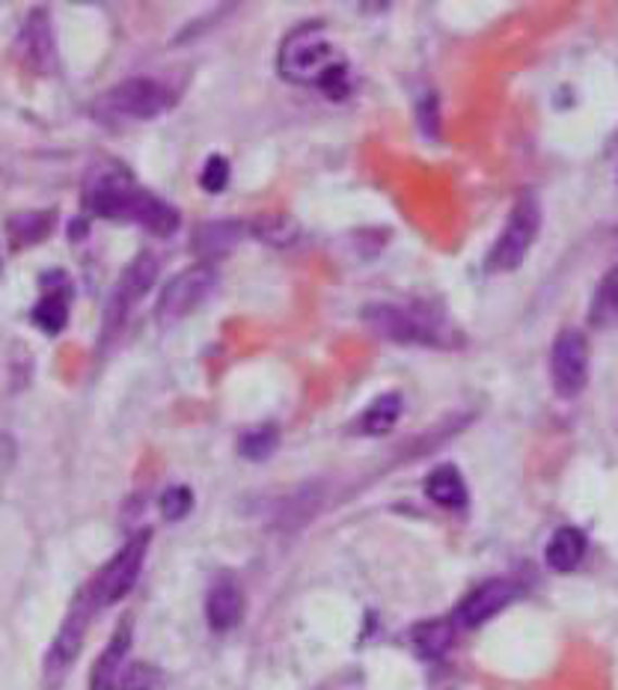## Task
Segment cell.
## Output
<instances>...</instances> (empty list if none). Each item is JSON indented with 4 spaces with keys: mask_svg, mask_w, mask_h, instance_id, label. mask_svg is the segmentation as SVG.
<instances>
[{
    "mask_svg": "<svg viewBox=\"0 0 618 690\" xmlns=\"http://www.w3.org/2000/svg\"><path fill=\"white\" fill-rule=\"evenodd\" d=\"M585 548H589V542H585L583 530H577V527H559V530L553 532L547 551H544V560H547V566H551L553 572H573V568L583 563Z\"/></svg>",
    "mask_w": 618,
    "mask_h": 690,
    "instance_id": "5bb4252c",
    "label": "cell"
},
{
    "mask_svg": "<svg viewBox=\"0 0 618 690\" xmlns=\"http://www.w3.org/2000/svg\"><path fill=\"white\" fill-rule=\"evenodd\" d=\"M119 690H164V676L152 664H135L125 669Z\"/></svg>",
    "mask_w": 618,
    "mask_h": 690,
    "instance_id": "7402d4cb",
    "label": "cell"
},
{
    "mask_svg": "<svg viewBox=\"0 0 618 690\" xmlns=\"http://www.w3.org/2000/svg\"><path fill=\"white\" fill-rule=\"evenodd\" d=\"M402 417V397L399 393H383L371 402L361 417V431L366 435H387Z\"/></svg>",
    "mask_w": 618,
    "mask_h": 690,
    "instance_id": "e0dca14e",
    "label": "cell"
},
{
    "mask_svg": "<svg viewBox=\"0 0 618 690\" xmlns=\"http://www.w3.org/2000/svg\"><path fill=\"white\" fill-rule=\"evenodd\" d=\"M34 322L36 328H42L46 334H60V330L66 328L68 322V284L54 289L51 286V292L42 294L39 298V304L34 306Z\"/></svg>",
    "mask_w": 618,
    "mask_h": 690,
    "instance_id": "2e32d148",
    "label": "cell"
},
{
    "mask_svg": "<svg viewBox=\"0 0 618 690\" xmlns=\"http://www.w3.org/2000/svg\"><path fill=\"white\" fill-rule=\"evenodd\" d=\"M277 441H280V435H277L274 426H258V429H250L248 435H241L238 453L250 459V462H262V459H268L277 450Z\"/></svg>",
    "mask_w": 618,
    "mask_h": 690,
    "instance_id": "ffe728a7",
    "label": "cell"
},
{
    "mask_svg": "<svg viewBox=\"0 0 618 690\" xmlns=\"http://www.w3.org/2000/svg\"><path fill=\"white\" fill-rule=\"evenodd\" d=\"M551 378L559 397H580L589 378V342L580 330L568 328L553 340Z\"/></svg>",
    "mask_w": 618,
    "mask_h": 690,
    "instance_id": "52a82bcc",
    "label": "cell"
},
{
    "mask_svg": "<svg viewBox=\"0 0 618 690\" xmlns=\"http://www.w3.org/2000/svg\"><path fill=\"white\" fill-rule=\"evenodd\" d=\"M96 611V604L90 599V589H84L78 595V601L72 604V611L60 625L54 643L48 649L46 657V679L60 681L66 676V669L72 667V661L78 657L80 645H84V633H87V625H90V616Z\"/></svg>",
    "mask_w": 618,
    "mask_h": 690,
    "instance_id": "ba28073f",
    "label": "cell"
},
{
    "mask_svg": "<svg viewBox=\"0 0 618 690\" xmlns=\"http://www.w3.org/2000/svg\"><path fill=\"white\" fill-rule=\"evenodd\" d=\"M214 284H217V272H214L209 262H200V265H191L179 272L167 286L164 292L157 298L155 306V318L161 325H173L179 322L188 313H193L197 306L203 304L205 294L212 292Z\"/></svg>",
    "mask_w": 618,
    "mask_h": 690,
    "instance_id": "8992f818",
    "label": "cell"
},
{
    "mask_svg": "<svg viewBox=\"0 0 618 690\" xmlns=\"http://www.w3.org/2000/svg\"><path fill=\"white\" fill-rule=\"evenodd\" d=\"M102 108L116 120H155L173 108V92L155 78H128L102 99Z\"/></svg>",
    "mask_w": 618,
    "mask_h": 690,
    "instance_id": "5b68a950",
    "label": "cell"
},
{
    "mask_svg": "<svg viewBox=\"0 0 618 690\" xmlns=\"http://www.w3.org/2000/svg\"><path fill=\"white\" fill-rule=\"evenodd\" d=\"M157 277V262L149 253H140L128 268H125L123 280L116 284L111 294V306H108V328L123 325L128 313L140 304V298L152 289Z\"/></svg>",
    "mask_w": 618,
    "mask_h": 690,
    "instance_id": "9c48e42d",
    "label": "cell"
},
{
    "mask_svg": "<svg viewBox=\"0 0 618 690\" xmlns=\"http://www.w3.org/2000/svg\"><path fill=\"white\" fill-rule=\"evenodd\" d=\"M191 510H193L191 488L173 486V488H167L164 494H161V512H164V518L181 520Z\"/></svg>",
    "mask_w": 618,
    "mask_h": 690,
    "instance_id": "603a6c76",
    "label": "cell"
},
{
    "mask_svg": "<svg viewBox=\"0 0 618 690\" xmlns=\"http://www.w3.org/2000/svg\"><path fill=\"white\" fill-rule=\"evenodd\" d=\"M149 551V530L137 532L128 542L123 544V551L113 556L111 563L99 572V577L92 580L90 599L96 607H108V604H116L119 599H125L131 587L140 577V568H143V560H147Z\"/></svg>",
    "mask_w": 618,
    "mask_h": 690,
    "instance_id": "277c9868",
    "label": "cell"
},
{
    "mask_svg": "<svg viewBox=\"0 0 618 690\" xmlns=\"http://www.w3.org/2000/svg\"><path fill=\"white\" fill-rule=\"evenodd\" d=\"M366 318L369 325L383 337H390L395 342H419V346H428V342H440V330L434 322L428 318H419L407 310H399V306H371L366 310Z\"/></svg>",
    "mask_w": 618,
    "mask_h": 690,
    "instance_id": "30bf717a",
    "label": "cell"
},
{
    "mask_svg": "<svg viewBox=\"0 0 618 690\" xmlns=\"http://www.w3.org/2000/svg\"><path fill=\"white\" fill-rule=\"evenodd\" d=\"M539 229L541 205L532 193H527V197L517 200V205L512 209V215H508L506 221V229L496 238L494 250H491V256H488V272H515L517 265L527 260V253L529 248H532L535 236H539Z\"/></svg>",
    "mask_w": 618,
    "mask_h": 690,
    "instance_id": "3957f363",
    "label": "cell"
},
{
    "mask_svg": "<svg viewBox=\"0 0 618 690\" xmlns=\"http://www.w3.org/2000/svg\"><path fill=\"white\" fill-rule=\"evenodd\" d=\"M426 491L428 498L434 500L438 506H443V510L467 506V482H464V476L458 474L455 464H443V467H438L434 474L428 476Z\"/></svg>",
    "mask_w": 618,
    "mask_h": 690,
    "instance_id": "9a60e30c",
    "label": "cell"
},
{
    "mask_svg": "<svg viewBox=\"0 0 618 690\" xmlns=\"http://www.w3.org/2000/svg\"><path fill=\"white\" fill-rule=\"evenodd\" d=\"M277 68L286 80L315 84L330 99H342L349 92V68L330 46L321 24H301L282 39Z\"/></svg>",
    "mask_w": 618,
    "mask_h": 690,
    "instance_id": "7a4b0ae2",
    "label": "cell"
},
{
    "mask_svg": "<svg viewBox=\"0 0 618 690\" xmlns=\"http://www.w3.org/2000/svg\"><path fill=\"white\" fill-rule=\"evenodd\" d=\"M517 595H520V589L512 580H488L479 589H472L470 595L458 604L455 623L462 628H479L488 619H494L500 611H506Z\"/></svg>",
    "mask_w": 618,
    "mask_h": 690,
    "instance_id": "8fae6325",
    "label": "cell"
},
{
    "mask_svg": "<svg viewBox=\"0 0 618 690\" xmlns=\"http://www.w3.org/2000/svg\"><path fill=\"white\" fill-rule=\"evenodd\" d=\"M84 205L96 217L135 221L152 236H173L179 229V212L147 188H140L123 167L99 164L84 181Z\"/></svg>",
    "mask_w": 618,
    "mask_h": 690,
    "instance_id": "6da1fadb",
    "label": "cell"
},
{
    "mask_svg": "<svg viewBox=\"0 0 618 690\" xmlns=\"http://www.w3.org/2000/svg\"><path fill=\"white\" fill-rule=\"evenodd\" d=\"M618 318V268L601 280L595 292V304H592V322L595 325H609Z\"/></svg>",
    "mask_w": 618,
    "mask_h": 690,
    "instance_id": "d6986e66",
    "label": "cell"
},
{
    "mask_svg": "<svg viewBox=\"0 0 618 690\" xmlns=\"http://www.w3.org/2000/svg\"><path fill=\"white\" fill-rule=\"evenodd\" d=\"M48 224H51V215L48 212H30V215H18L10 221V233L15 238V244H30V241H39V238L48 233Z\"/></svg>",
    "mask_w": 618,
    "mask_h": 690,
    "instance_id": "44dd1931",
    "label": "cell"
},
{
    "mask_svg": "<svg viewBox=\"0 0 618 690\" xmlns=\"http://www.w3.org/2000/svg\"><path fill=\"white\" fill-rule=\"evenodd\" d=\"M232 227H236V224H209V227H203L200 238H197V244L203 248V253H217V250H226L238 236V229H232Z\"/></svg>",
    "mask_w": 618,
    "mask_h": 690,
    "instance_id": "cb8c5ba5",
    "label": "cell"
},
{
    "mask_svg": "<svg viewBox=\"0 0 618 690\" xmlns=\"http://www.w3.org/2000/svg\"><path fill=\"white\" fill-rule=\"evenodd\" d=\"M226 181H229V161L224 155H212V159L205 161L203 173H200V185L209 193H217L224 191Z\"/></svg>",
    "mask_w": 618,
    "mask_h": 690,
    "instance_id": "d4e9b609",
    "label": "cell"
},
{
    "mask_svg": "<svg viewBox=\"0 0 618 690\" xmlns=\"http://www.w3.org/2000/svg\"><path fill=\"white\" fill-rule=\"evenodd\" d=\"M131 649V623L125 619L113 631L111 643L104 645L102 657L96 661L90 676V690H119L123 685V661Z\"/></svg>",
    "mask_w": 618,
    "mask_h": 690,
    "instance_id": "7c38bea8",
    "label": "cell"
},
{
    "mask_svg": "<svg viewBox=\"0 0 618 690\" xmlns=\"http://www.w3.org/2000/svg\"><path fill=\"white\" fill-rule=\"evenodd\" d=\"M452 643V625L450 623H426L414 631V645L422 657L443 655Z\"/></svg>",
    "mask_w": 618,
    "mask_h": 690,
    "instance_id": "ac0fdd59",
    "label": "cell"
},
{
    "mask_svg": "<svg viewBox=\"0 0 618 690\" xmlns=\"http://www.w3.org/2000/svg\"><path fill=\"white\" fill-rule=\"evenodd\" d=\"M241 589H238L236 577H217L209 589V599H205V619L212 625L214 631H229L241 623Z\"/></svg>",
    "mask_w": 618,
    "mask_h": 690,
    "instance_id": "4fadbf2b",
    "label": "cell"
}]
</instances>
